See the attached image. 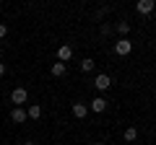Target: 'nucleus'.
I'll return each instance as SVG.
<instances>
[{
  "label": "nucleus",
  "instance_id": "20e7f679",
  "mask_svg": "<svg viewBox=\"0 0 156 145\" xmlns=\"http://www.w3.org/2000/svg\"><path fill=\"white\" fill-rule=\"evenodd\" d=\"M86 114H89V106L81 104V101H76V104H73V117H76V119H83Z\"/></svg>",
  "mask_w": 156,
  "mask_h": 145
},
{
  "label": "nucleus",
  "instance_id": "dca6fc26",
  "mask_svg": "<svg viewBox=\"0 0 156 145\" xmlns=\"http://www.w3.org/2000/svg\"><path fill=\"white\" fill-rule=\"evenodd\" d=\"M23 145H34V143H23Z\"/></svg>",
  "mask_w": 156,
  "mask_h": 145
},
{
  "label": "nucleus",
  "instance_id": "4468645a",
  "mask_svg": "<svg viewBox=\"0 0 156 145\" xmlns=\"http://www.w3.org/2000/svg\"><path fill=\"white\" fill-rule=\"evenodd\" d=\"M5 34H8V26H5V23H0V39H3Z\"/></svg>",
  "mask_w": 156,
  "mask_h": 145
},
{
  "label": "nucleus",
  "instance_id": "1a4fd4ad",
  "mask_svg": "<svg viewBox=\"0 0 156 145\" xmlns=\"http://www.w3.org/2000/svg\"><path fill=\"white\" fill-rule=\"evenodd\" d=\"M65 70H68L65 62H55V65H52V75H55V78H62V75H65Z\"/></svg>",
  "mask_w": 156,
  "mask_h": 145
},
{
  "label": "nucleus",
  "instance_id": "2eb2a0df",
  "mask_svg": "<svg viewBox=\"0 0 156 145\" xmlns=\"http://www.w3.org/2000/svg\"><path fill=\"white\" fill-rule=\"evenodd\" d=\"M3 75H5V65H3V62H0V78H3Z\"/></svg>",
  "mask_w": 156,
  "mask_h": 145
},
{
  "label": "nucleus",
  "instance_id": "9d476101",
  "mask_svg": "<svg viewBox=\"0 0 156 145\" xmlns=\"http://www.w3.org/2000/svg\"><path fill=\"white\" fill-rule=\"evenodd\" d=\"M26 117H29V119H39V117H42V106H39V104H31V106H29V112H26Z\"/></svg>",
  "mask_w": 156,
  "mask_h": 145
},
{
  "label": "nucleus",
  "instance_id": "6e6552de",
  "mask_svg": "<svg viewBox=\"0 0 156 145\" xmlns=\"http://www.w3.org/2000/svg\"><path fill=\"white\" fill-rule=\"evenodd\" d=\"M57 57H60V62H68V60L73 57V49H70L68 44H62L60 49H57Z\"/></svg>",
  "mask_w": 156,
  "mask_h": 145
},
{
  "label": "nucleus",
  "instance_id": "ddd939ff",
  "mask_svg": "<svg viewBox=\"0 0 156 145\" xmlns=\"http://www.w3.org/2000/svg\"><path fill=\"white\" fill-rule=\"evenodd\" d=\"M117 31H120V34H128L130 31V23L128 21H120V23H117Z\"/></svg>",
  "mask_w": 156,
  "mask_h": 145
},
{
  "label": "nucleus",
  "instance_id": "9b49d317",
  "mask_svg": "<svg viewBox=\"0 0 156 145\" xmlns=\"http://www.w3.org/2000/svg\"><path fill=\"white\" fill-rule=\"evenodd\" d=\"M122 137H125V143H135V140H138V130H135V127H128Z\"/></svg>",
  "mask_w": 156,
  "mask_h": 145
},
{
  "label": "nucleus",
  "instance_id": "39448f33",
  "mask_svg": "<svg viewBox=\"0 0 156 145\" xmlns=\"http://www.w3.org/2000/svg\"><path fill=\"white\" fill-rule=\"evenodd\" d=\"M11 101H13V104H18V106L26 104V88H16V91L11 93Z\"/></svg>",
  "mask_w": 156,
  "mask_h": 145
},
{
  "label": "nucleus",
  "instance_id": "f8f14e48",
  "mask_svg": "<svg viewBox=\"0 0 156 145\" xmlns=\"http://www.w3.org/2000/svg\"><path fill=\"white\" fill-rule=\"evenodd\" d=\"M94 65H96V62L91 60V57H86V60H81V70H83V72H91V70H94Z\"/></svg>",
  "mask_w": 156,
  "mask_h": 145
},
{
  "label": "nucleus",
  "instance_id": "0eeeda50",
  "mask_svg": "<svg viewBox=\"0 0 156 145\" xmlns=\"http://www.w3.org/2000/svg\"><path fill=\"white\" fill-rule=\"evenodd\" d=\"M11 119H13V122H18V124H21V122H26V109L16 106V109L11 112Z\"/></svg>",
  "mask_w": 156,
  "mask_h": 145
},
{
  "label": "nucleus",
  "instance_id": "423d86ee",
  "mask_svg": "<svg viewBox=\"0 0 156 145\" xmlns=\"http://www.w3.org/2000/svg\"><path fill=\"white\" fill-rule=\"evenodd\" d=\"M107 109V99H101V96H96L94 101H91V112H96V114H101Z\"/></svg>",
  "mask_w": 156,
  "mask_h": 145
},
{
  "label": "nucleus",
  "instance_id": "f257e3e1",
  "mask_svg": "<svg viewBox=\"0 0 156 145\" xmlns=\"http://www.w3.org/2000/svg\"><path fill=\"white\" fill-rule=\"evenodd\" d=\"M135 8H138L140 16H151L154 8H156V3H154V0H138V5H135Z\"/></svg>",
  "mask_w": 156,
  "mask_h": 145
},
{
  "label": "nucleus",
  "instance_id": "f3484780",
  "mask_svg": "<svg viewBox=\"0 0 156 145\" xmlns=\"http://www.w3.org/2000/svg\"><path fill=\"white\" fill-rule=\"evenodd\" d=\"M94 145H104V143H94Z\"/></svg>",
  "mask_w": 156,
  "mask_h": 145
},
{
  "label": "nucleus",
  "instance_id": "7ed1b4c3",
  "mask_svg": "<svg viewBox=\"0 0 156 145\" xmlns=\"http://www.w3.org/2000/svg\"><path fill=\"white\" fill-rule=\"evenodd\" d=\"M130 49H133V42H130V39H120V42H117V44H115V52H117V55H130Z\"/></svg>",
  "mask_w": 156,
  "mask_h": 145
},
{
  "label": "nucleus",
  "instance_id": "f03ea898",
  "mask_svg": "<svg viewBox=\"0 0 156 145\" xmlns=\"http://www.w3.org/2000/svg\"><path fill=\"white\" fill-rule=\"evenodd\" d=\"M94 86H96V91H109V86H112V78L107 75V72H101V75H96Z\"/></svg>",
  "mask_w": 156,
  "mask_h": 145
}]
</instances>
